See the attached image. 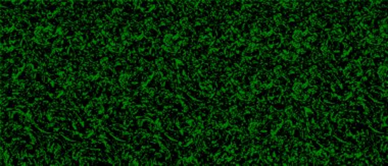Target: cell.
<instances>
[{"label": "cell", "instance_id": "1", "mask_svg": "<svg viewBox=\"0 0 388 166\" xmlns=\"http://www.w3.org/2000/svg\"><path fill=\"white\" fill-rule=\"evenodd\" d=\"M377 76L382 82H387V66H384L380 64L379 67L377 68Z\"/></svg>", "mask_w": 388, "mask_h": 166}, {"label": "cell", "instance_id": "2", "mask_svg": "<svg viewBox=\"0 0 388 166\" xmlns=\"http://www.w3.org/2000/svg\"><path fill=\"white\" fill-rule=\"evenodd\" d=\"M280 5L285 9H289V10H294L298 6V1H279Z\"/></svg>", "mask_w": 388, "mask_h": 166}, {"label": "cell", "instance_id": "3", "mask_svg": "<svg viewBox=\"0 0 388 166\" xmlns=\"http://www.w3.org/2000/svg\"><path fill=\"white\" fill-rule=\"evenodd\" d=\"M283 112L285 113V115L287 116V118H293L295 115V112L293 110V106L292 105H287L285 107V109L283 110Z\"/></svg>", "mask_w": 388, "mask_h": 166}, {"label": "cell", "instance_id": "4", "mask_svg": "<svg viewBox=\"0 0 388 166\" xmlns=\"http://www.w3.org/2000/svg\"><path fill=\"white\" fill-rule=\"evenodd\" d=\"M273 73H274V76H276V78L277 79H279L281 76H282V73H283V66L281 65V64H277V65H275L274 66V68H273Z\"/></svg>", "mask_w": 388, "mask_h": 166}, {"label": "cell", "instance_id": "5", "mask_svg": "<svg viewBox=\"0 0 388 166\" xmlns=\"http://www.w3.org/2000/svg\"><path fill=\"white\" fill-rule=\"evenodd\" d=\"M283 16L282 13H276L274 16H273V21L276 24V26H281V24H284V19H282Z\"/></svg>", "mask_w": 388, "mask_h": 166}, {"label": "cell", "instance_id": "6", "mask_svg": "<svg viewBox=\"0 0 388 166\" xmlns=\"http://www.w3.org/2000/svg\"><path fill=\"white\" fill-rule=\"evenodd\" d=\"M310 97L312 96H310L308 94H307V93H301L299 95V97H298V100H297V102H300V103H307V102H308V101L310 100Z\"/></svg>", "mask_w": 388, "mask_h": 166}, {"label": "cell", "instance_id": "7", "mask_svg": "<svg viewBox=\"0 0 388 166\" xmlns=\"http://www.w3.org/2000/svg\"><path fill=\"white\" fill-rule=\"evenodd\" d=\"M229 112L230 114L233 116V117H237L239 115V109H238L237 106H232L230 109H229Z\"/></svg>", "mask_w": 388, "mask_h": 166}]
</instances>
